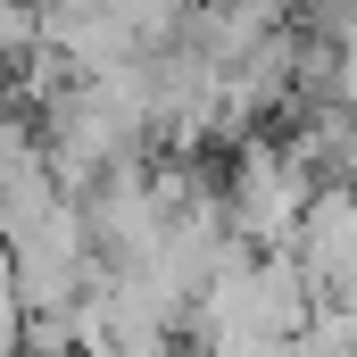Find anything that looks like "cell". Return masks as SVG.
Returning a JSON list of instances; mask_svg holds the SVG:
<instances>
[{
  "label": "cell",
  "mask_w": 357,
  "mask_h": 357,
  "mask_svg": "<svg viewBox=\"0 0 357 357\" xmlns=\"http://www.w3.org/2000/svg\"><path fill=\"white\" fill-rule=\"evenodd\" d=\"M307 316H316V282L299 274L291 250H233L216 266V282L199 291L191 333H199L208 357H241V349H258V341L307 333Z\"/></svg>",
  "instance_id": "obj_1"
},
{
  "label": "cell",
  "mask_w": 357,
  "mask_h": 357,
  "mask_svg": "<svg viewBox=\"0 0 357 357\" xmlns=\"http://www.w3.org/2000/svg\"><path fill=\"white\" fill-rule=\"evenodd\" d=\"M316 191H324V183L307 175V158H299L291 142L250 133V142L233 150V167H225V216H233V241H241V250H291L299 225H307V208H316Z\"/></svg>",
  "instance_id": "obj_2"
},
{
  "label": "cell",
  "mask_w": 357,
  "mask_h": 357,
  "mask_svg": "<svg viewBox=\"0 0 357 357\" xmlns=\"http://www.w3.org/2000/svg\"><path fill=\"white\" fill-rule=\"evenodd\" d=\"M291 258H299V274L316 282V299L357 291V183L316 191V208H307V225H299Z\"/></svg>",
  "instance_id": "obj_3"
},
{
  "label": "cell",
  "mask_w": 357,
  "mask_h": 357,
  "mask_svg": "<svg viewBox=\"0 0 357 357\" xmlns=\"http://www.w3.org/2000/svg\"><path fill=\"white\" fill-rule=\"evenodd\" d=\"M191 8H199V0H116V17L133 25V42H142L150 59H158V50H183Z\"/></svg>",
  "instance_id": "obj_4"
},
{
  "label": "cell",
  "mask_w": 357,
  "mask_h": 357,
  "mask_svg": "<svg viewBox=\"0 0 357 357\" xmlns=\"http://www.w3.org/2000/svg\"><path fill=\"white\" fill-rule=\"evenodd\" d=\"M42 50V0H0V75H17Z\"/></svg>",
  "instance_id": "obj_5"
}]
</instances>
